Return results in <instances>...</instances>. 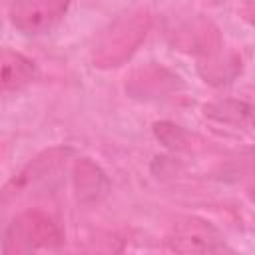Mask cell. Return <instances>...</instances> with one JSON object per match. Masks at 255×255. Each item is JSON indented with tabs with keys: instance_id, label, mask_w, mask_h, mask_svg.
<instances>
[{
	"instance_id": "obj_3",
	"label": "cell",
	"mask_w": 255,
	"mask_h": 255,
	"mask_svg": "<svg viewBox=\"0 0 255 255\" xmlns=\"http://www.w3.org/2000/svg\"><path fill=\"white\" fill-rule=\"evenodd\" d=\"M145 30L147 16L143 12L114 22L94 48V60H98L100 66H116L135 50Z\"/></svg>"
},
{
	"instance_id": "obj_7",
	"label": "cell",
	"mask_w": 255,
	"mask_h": 255,
	"mask_svg": "<svg viewBox=\"0 0 255 255\" xmlns=\"http://www.w3.org/2000/svg\"><path fill=\"white\" fill-rule=\"evenodd\" d=\"M36 76V66L32 60L14 52L10 48L2 50V90L16 92L28 86Z\"/></svg>"
},
{
	"instance_id": "obj_4",
	"label": "cell",
	"mask_w": 255,
	"mask_h": 255,
	"mask_svg": "<svg viewBox=\"0 0 255 255\" xmlns=\"http://www.w3.org/2000/svg\"><path fill=\"white\" fill-rule=\"evenodd\" d=\"M70 0H10L8 16L24 34H46L66 14Z\"/></svg>"
},
{
	"instance_id": "obj_6",
	"label": "cell",
	"mask_w": 255,
	"mask_h": 255,
	"mask_svg": "<svg viewBox=\"0 0 255 255\" xmlns=\"http://www.w3.org/2000/svg\"><path fill=\"white\" fill-rule=\"evenodd\" d=\"M173 44L179 50L209 56L215 50H219V36H217V30L209 22L195 20V22H189V24L181 26L175 32Z\"/></svg>"
},
{
	"instance_id": "obj_2",
	"label": "cell",
	"mask_w": 255,
	"mask_h": 255,
	"mask_svg": "<svg viewBox=\"0 0 255 255\" xmlns=\"http://www.w3.org/2000/svg\"><path fill=\"white\" fill-rule=\"evenodd\" d=\"M72 155L70 147H50L36 155L16 177H12L4 189H2V203L26 195L36 193L38 189H50L62 179V171L66 169V163Z\"/></svg>"
},
{
	"instance_id": "obj_1",
	"label": "cell",
	"mask_w": 255,
	"mask_h": 255,
	"mask_svg": "<svg viewBox=\"0 0 255 255\" xmlns=\"http://www.w3.org/2000/svg\"><path fill=\"white\" fill-rule=\"evenodd\" d=\"M64 241L60 225L42 211L18 213L4 231L2 253H34V251H58Z\"/></svg>"
},
{
	"instance_id": "obj_11",
	"label": "cell",
	"mask_w": 255,
	"mask_h": 255,
	"mask_svg": "<svg viewBox=\"0 0 255 255\" xmlns=\"http://www.w3.org/2000/svg\"><path fill=\"white\" fill-rule=\"evenodd\" d=\"M247 193L255 199V171L249 175V179H247Z\"/></svg>"
},
{
	"instance_id": "obj_5",
	"label": "cell",
	"mask_w": 255,
	"mask_h": 255,
	"mask_svg": "<svg viewBox=\"0 0 255 255\" xmlns=\"http://www.w3.org/2000/svg\"><path fill=\"white\" fill-rule=\"evenodd\" d=\"M165 243L171 251H177V253L229 251V247L225 245V241L217 233V229L201 219H195V217L179 219L177 223H173L165 237Z\"/></svg>"
},
{
	"instance_id": "obj_9",
	"label": "cell",
	"mask_w": 255,
	"mask_h": 255,
	"mask_svg": "<svg viewBox=\"0 0 255 255\" xmlns=\"http://www.w3.org/2000/svg\"><path fill=\"white\" fill-rule=\"evenodd\" d=\"M249 112H251V108L247 104L231 102V100L205 106V116H209V118H213L217 122H231V124L249 120Z\"/></svg>"
},
{
	"instance_id": "obj_8",
	"label": "cell",
	"mask_w": 255,
	"mask_h": 255,
	"mask_svg": "<svg viewBox=\"0 0 255 255\" xmlns=\"http://www.w3.org/2000/svg\"><path fill=\"white\" fill-rule=\"evenodd\" d=\"M74 181H76L78 199H82V201L98 199L102 193H106V185H108V181H106L104 173L100 171V167L94 165L92 161H86V159L76 165Z\"/></svg>"
},
{
	"instance_id": "obj_10",
	"label": "cell",
	"mask_w": 255,
	"mask_h": 255,
	"mask_svg": "<svg viewBox=\"0 0 255 255\" xmlns=\"http://www.w3.org/2000/svg\"><path fill=\"white\" fill-rule=\"evenodd\" d=\"M243 14H245V20H249L251 24H255V0H249L243 8Z\"/></svg>"
},
{
	"instance_id": "obj_12",
	"label": "cell",
	"mask_w": 255,
	"mask_h": 255,
	"mask_svg": "<svg viewBox=\"0 0 255 255\" xmlns=\"http://www.w3.org/2000/svg\"><path fill=\"white\" fill-rule=\"evenodd\" d=\"M249 120H251V124L255 126V108H251V112H249Z\"/></svg>"
}]
</instances>
